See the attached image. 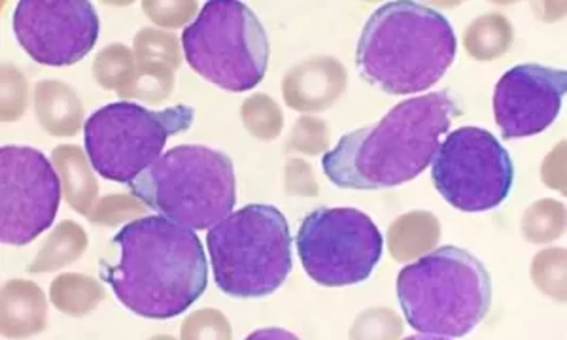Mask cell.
<instances>
[{
    "label": "cell",
    "instance_id": "9",
    "mask_svg": "<svg viewBox=\"0 0 567 340\" xmlns=\"http://www.w3.org/2000/svg\"><path fill=\"white\" fill-rule=\"evenodd\" d=\"M310 280L326 288L365 282L381 261L384 238L358 208H318L307 214L296 237Z\"/></svg>",
    "mask_w": 567,
    "mask_h": 340
},
{
    "label": "cell",
    "instance_id": "7",
    "mask_svg": "<svg viewBox=\"0 0 567 340\" xmlns=\"http://www.w3.org/2000/svg\"><path fill=\"white\" fill-rule=\"evenodd\" d=\"M187 63L210 84L245 93L261 84L271 45L258 16L237 0H210L182 32Z\"/></svg>",
    "mask_w": 567,
    "mask_h": 340
},
{
    "label": "cell",
    "instance_id": "10",
    "mask_svg": "<svg viewBox=\"0 0 567 340\" xmlns=\"http://www.w3.org/2000/svg\"><path fill=\"white\" fill-rule=\"evenodd\" d=\"M432 181L454 208L486 213L509 197L515 165L491 131L460 127L441 142L432 161Z\"/></svg>",
    "mask_w": 567,
    "mask_h": 340
},
{
    "label": "cell",
    "instance_id": "8",
    "mask_svg": "<svg viewBox=\"0 0 567 340\" xmlns=\"http://www.w3.org/2000/svg\"><path fill=\"white\" fill-rule=\"evenodd\" d=\"M195 122V110L178 104L165 110L141 104H106L84 123L85 154L104 181L131 186L159 159L171 136L186 133Z\"/></svg>",
    "mask_w": 567,
    "mask_h": 340
},
{
    "label": "cell",
    "instance_id": "2",
    "mask_svg": "<svg viewBox=\"0 0 567 340\" xmlns=\"http://www.w3.org/2000/svg\"><path fill=\"white\" fill-rule=\"evenodd\" d=\"M460 114L462 106L449 90L406 99L377 125L342 136L323 155V174L341 189H386L414 181L432 165Z\"/></svg>",
    "mask_w": 567,
    "mask_h": 340
},
{
    "label": "cell",
    "instance_id": "3",
    "mask_svg": "<svg viewBox=\"0 0 567 340\" xmlns=\"http://www.w3.org/2000/svg\"><path fill=\"white\" fill-rule=\"evenodd\" d=\"M456 34L443 13L411 0L377 8L361 31L355 66L390 95L432 90L456 59Z\"/></svg>",
    "mask_w": 567,
    "mask_h": 340
},
{
    "label": "cell",
    "instance_id": "12",
    "mask_svg": "<svg viewBox=\"0 0 567 340\" xmlns=\"http://www.w3.org/2000/svg\"><path fill=\"white\" fill-rule=\"evenodd\" d=\"M12 27L37 63L72 66L97 44L101 21L90 0H20Z\"/></svg>",
    "mask_w": 567,
    "mask_h": 340
},
{
    "label": "cell",
    "instance_id": "13",
    "mask_svg": "<svg viewBox=\"0 0 567 340\" xmlns=\"http://www.w3.org/2000/svg\"><path fill=\"white\" fill-rule=\"evenodd\" d=\"M567 74L543 64H516L494 91V117L505 141L528 138L547 131L560 114Z\"/></svg>",
    "mask_w": 567,
    "mask_h": 340
},
{
    "label": "cell",
    "instance_id": "1",
    "mask_svg": "<svg viewBox=\"0 0 567 340\" xmlns=\"http://www.w3.org/2000/svg\"><path fill=\"white\" fill-rule=\"evenodd\" d=\"M114 245L120 261H101L99 278L133 315L171 320L207 291V254L194 229L163 216H146L122 227Z\"/></svg>",
    "mask_w": 567,
    "mask_h": 340
},
{
    "label": "cell",
    "instance_id": "11",
    "mask_svg": "<svg viewBox=\"0 0 567 340\" xmlns=\"http://www.w3.org/2000/svg\"><path fill=\"white\" fill-rule=\"evenodd\" d=\"M63 187L50 159L31 146L0 150V240L27 246L55 221Z\"/></svg>",
    "mask_w": 567,
    "mask_h": 340
},
{
    "label": "cell",
    "instance_id": "4",
    "mask_svg": "<svg viewBox=\"0 0 567 340\" xmlns=\"http://www.w3.org/2000/svg\"><path fill=\"white\" fill-rule=\"evenodd\" d=\"M398 299L406 323L425 339H462L491 310V275L470 251L441 246L400 270Z\"/></svg>",
    "mask_w": 567,
    "mask_h": 340
},
{
    "label": "cell",
    "instance_id": "5",
    "mask_svg": "<svg viewBox=\"0 0 567 340\" xmlns=\"http://www.w3.org/2000/svg\"><path fill=\"white\" fill-rule=\"evenodd\" d=\"M130 189L154 213L194 231L210 229L237 205L231 157L207 146L167 150Z\"/></svg>",
    "mask_w": 567,
    "mask_h": 340
},
{
    "label": "cell",
    "instance_id": "6",
    "mask_svg": "<svg viewBox=\"0 0 567 340\" xmlns=\"http://www.w3.org/2000/svg\"><path fill=\"white\" fill-rule=\"evenodd\" d=\"M208 256L219 291L237 299L272 296L290 277L291 231L277 206L248 205L208 229Z\"/></svg>",
    "mask_w": 567,
    "mask_h": 340
}]
</instances>
